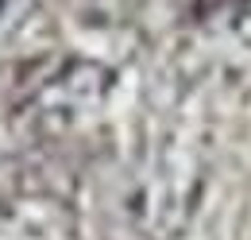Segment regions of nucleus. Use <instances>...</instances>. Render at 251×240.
Returning a JSON list of instances; mask_svg holds the SVG:
<instances>
[{
    "label": "nucleus",
    "instance_id": "nucleus-1",
    "mask_svg": "<svg viewBox=\"0 0 251 240\" xmlns=\"http://www.w3.org/2000/svg\"><path fill=\"white\" fill-rule=\"evenodd\" d=\"M205 198V163L189 148H155L135 163L124 213L143 240H182Z\"/></svg>",
    "mask_w": 251,
    "mask_h": 240
},
{
    "label": "nucleus",
    "instance_id": "nucleus-2",
    "mask_svg": "<svg viewBox=\"0 0 251 240\" xmlns=\"http://www.w3.org/2000/svg\"><path fill=\"white\" fill-rule=\"evenodd\" d=\"M0 240H77V213L47 182H0Z\"/></svg>",
    "mask_w": 251,
    "mask_h": 240
},
{
    "label": "nucleus",
    "instance_id": "nucleus-3",
    "mask_svg": "<svg viewBox=\"0 0 251 240\" xmlns=\"http://www.w3.org/2000/svg\"><path fill=\"white\" fill-rule=\"evenodd\" d=\"M108 90V70L97 62H70L54 78L43 82V90L35 97V105H43V113L58 120H74L77 113L93 109Z\"/></svg>",
    "mask_w": 251,
    "mask_h": 240
}]
</instances>
